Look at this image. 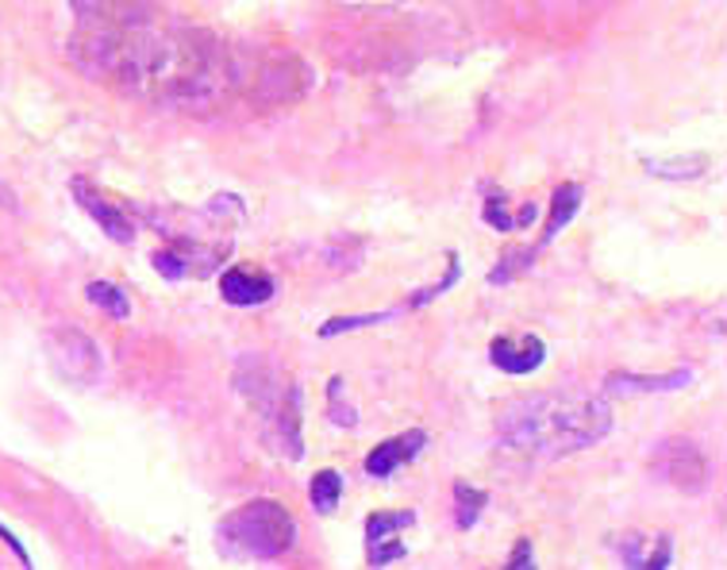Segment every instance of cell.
<instances>
[{"mask_svg": "<svg viewBox=\"0 0 727 570\" xmlns=\"http://www.w3.org/2000/svg\"><path fill=\"white\" fill-rule=\"evenodd\" d=\"M69 9L74 31L66 54L93 81L151 101L196 104L235 77L216 35L162 24L151 0H69Z\"/></svg>", "mask_w": 727, "mask_h": 570, "instance_id": "obj_1", "label": "cell"}, {"mask_svg": "<svg viewBox=\"0 0 727 570\" xmlns=\"http://www.w3.org/2000/svg\"><path fill=\"white\" fill-rule=\"evenodd\" d=\"M616 417L604 397L539 393L508 405L497 420V443L520 459H566L612 432Z\"/></svg>", "mask_w": 727, "mask_h": 570, "instance_id": "obj_2", "label": "cell"}, {"mask_svg": "<svg viewBox=\"0 0 727 570\" xmlns=\"http://www.w3.org/2000/svg\"><path fill=\"white\" fill-rule=\"evenodd\" d=\"M220 544L231 559H281L296 544V520L278 502H251L220 524Z\"/></svg>", "mask_w": 727, "mask_h": 570, "instance_id": "obj_3", "label": "cell"}, {"mask_svg": "<svg viewBox=\"0 0 727 570\" xmlns=\"http://www.w3.org/2000/svg\"><path fill=\"white\" fill-rule=\"evenodd\" d=\"M42 351L51 358L54 375L66 385H77V390H93L104 375V355L97 347L93 335H85L81 328H54L42 340Z\"/></svg>", "mask_w": 727, "mask_h": 570, "instance_id": "obj_4", "label": "cell"}, {"mask_svg": "<svg viewBox=\"0 0 727 570\" xmlns=\"http://www.w3.org/2000/svg\"><path fill=\"white\" fill-rule=\"evenodd\" d=\"M651 470L677 494H704L709 490V455L701 452V443L689 435H666L651 447Z\"/></svg>", "mask_w": 727, "mask_h": 570, "instance_id": "obj_5", "label": "cell"}, {"mask_svg": "<svg viewBox=\"0 0 727 570\" xmlns=\"http://www.w3.org/2000/svg\"><path fill=\"white\" fill-rule=\"evenodd\" d=\"M308 86H313V69H308L305 62L296 59V54H273V59H266L263 66H258V74H254L251 81V93L270 104H281V101H296Z\"/></svg>", "mask_w": 727, "mask_h": 570, "instance_id": "obj_6", "label": "cell"}, {"mask_svg": "<svg viewBox=\"0 0 727 570\" xmlns=\"http://www.w3.org/2000/svg\"><path fill=\"white\" fill-rule=\"evenodd\" d=\"M489 358L505 375H535L547 363V343L539 335H500L489 343Z\"/></svg>", "mask_w": 727, "mask_h": 570, "instance_id": "obj_7", "label": "cell"}, {"mask_svg": "<svg viewBox=\"0 0 727 570\" xmlns=\"http://www.w3.org/2000/svg\"><path fill=\"white\" fill-rule=\"evenodd\" d=\"M428 447V432L423 428H412V432H400L393 435V440L378 443L370 455H366V474L370 478H390L397 474L400 467H408V463L416 459V455Z\"/></svg>", "mask_w": 727, "mask_h": 570, "instance_id": "obj_8", "label": "cell"}, {"mask_svg": "<svg viewBox=\"0 0 727 570\" xmlns=\"http://www.w3.org/2000/svg\"><path fill=\"white\" fill-rule=\"evenodd\" d=\"M74 197H77V205L85 208V213L93 216L97 224H101V231L109 239H116V243H131V236H136V224H131V216L124 213V208H112L109 197H101L93 186L85 178H74Z\"/></svg>", "mask_w": 727, "mask_h": 570, "instance_id": "obj_9", "label": "cell"}, {"mask_svg": "<svg viewBox=\"0 0 727 570\" xmlns=\"http://www.w3.org/2000/svg\"><path fill=\"white\" fill-rule=\"evenodd\" d=\"M273 278L263 270H246V266H231L220 278V297L235 308H251V305H266L273 297Z\"/></svg>", "mask_w": 727, "mask_h": 570, "instance_id": "obj_10", "label": "cell"}, {"mask_svg": "<svg viewBox=\"0 0 727 570\" xmlns=\"http://www.w3.org/2000/svg\"><path fill=\"white\" fill-rule=\"evenodd\" d=\"M620 559L624 567L635 570H666L674 562V552H669V536H643V532H624L620 540Z\"/></svg>", "mask_w": 727, "mask_h": 570, "instance_id": "obj_11", "label": "cell"}, {"mask_svg": "<svg viewBox=\"0 0 727 570\" xmlns=\"http://www.w3.org/2000/svg\"><path fill=\"white\" fill-rule=\"evenodd\" d=\"M689 370H674L666 378H651V375H609L604 378V393H624V397H635V393H666V390H681L689 385Z\"/></svg>", "mask_w": 727, "mask_h": 570, "instance_id": "obj_12", "label": "cell"}, {"mask_svg": "<svg viewBox=\"0 0 727 570\" xmlns=\"http://www.w3.org/2000/svg\"><path fill=\"white\" fill-rule=\"evenodd\" d=\"M582 201H585V189L577 186V181H566V186H559L554 189V201H550V220H547V228H543V248H547L550 239L559 236L562 228H566L570 220L577 216V208H582Z\"/></svg>", "mask_w": 727, "mask_h": 570, "instance_id": "obj_13", "label": "cell"}, {"mask_svg": "<svg viewBox=\"0 0 727 570\" xmlns=\"http://www.w3.org/2000/svg\"><path fill=\"white\" fill-rule=\"evenodd\" d=\"M643 170L666 181H693L709 174V154H677V159H647Z\"/></svg>", "mask_w": 727, "mask_h": 570, "instance_id": "obj_14", "label": "cell"}, {"mask_svg": "<svg viewBox=\"0 0 727 570\" xmlns=\"http://www.w3.org/2000/svg\"><path fill=\"white\" fill-rule=\"evenodd\" d=\"M339 497H343V474H339V470H320V474H313V482H308V502H313L316 512L331 517V512L339 509Z\"/></svg>", "mask_w": 727, "mask_h": 570, "instance_id": "obj_15", "label": "cell"}, {"mask_svg": "<svg viewBox=\"0 0 727 570\" xmlns=\"http://www.w3.org/2000/svg\"><path fill=\"white\" fill-rule=\"evenodd\" d=\"M485 505H489V494H485V490H477V485H470V482H455V520H458V528H474L477 517L485 512Z\"/></svg>", "mask_w": 727, "mask_h": 570, "instance_id": "obj_16", "label": "cell"}, {"mask_svg": "<svg viewBox=\"0 0 727 570\" xmlns=\"http://www.w3.org/2000/svg\"><path fill=\"white\" fill-rule=\"evenodd\" d=\"M85 297L93 301L97 308H104L109 316H116V320L131 316V301H127L124 290H116L112 281H89V286H85Z\"/></svg>", "mask_w": 727, "mask_h": 570, "instance_id": "obj_17", "label": "cell"}, {"mask_svg": "<svg viewBox=\"0 0 727 570\" xmlns=\"http://www.w3.org/2000/svg\"><path fill=\"white\" fill-rule=\"evenodd\" d=\"M416 524V512L412 509H400V512H370L366 520V544L373 540H385V536H400L405 528Z\"/></svg>", "mask_w": 727, "mask_h": 570, "instance_id": "obj_18", "label": "cell"}, {"mask_svg": "<svg viewBox=\"0 0 727 570\" xmlns=\"http://www.w3.org/2000/svg\"><path fill=\"white\" fill-rule=\"evenodd\" d=\"M408 547L400 536H385V540H373V544H366V562L370 567H390V562L405 559Z\"/></svg>", "mask_w": 727, "mask_h": 570, "instance_id": "obj_19", "label": "cell"}, {"mask_svg": "<svg viewBox=\"0 0 727 570\" xmlns=\"http://www.w3.org/2000/svg\"><path fill=\"white\" fill-rule=\"evenodd\" d=\"M328 401H331V420L339 428H358V413L343 401V378H331L328 382Z\"/></svg>", "mask_w": 727, "mask_h": 570, "instance_id": "obj_20", "label": "cell"}, {"mask_svg": "<svg viewBox=\"0 0 727 570\" xmlns=\"http://www.w3.org/2000/svg\"><path fill=\"white\" fill-rule=\"evenodd\" d=\"M154 270L162 274V278H169V281H178V278H186V258L178 255L174 248H166V251H154Z\"/></svg>", "mask_w": 727, "mask_h": 570, "instance_id": "obj_21", "label": "cell"}, {"mask_svg": "<svg viewBox=\"0 0 727 570\" xmlns=\"http://www.w3.org/2000/svg\"><path fill=\"white\" fill-rule=\"evenodd\" d=\"M385 316H347V320H328L323 324L320 335H339V332H350V328H366V324H378Z\"/></svg>", "mask_w": 727, "mask_h": 570, "instance_id": "obj_22", "label": "cell"}, {"mask_svg": "<svg viewBox=\"0 0 727 570\" xmlns=\"http://www.w3.org/2000/svg\"><path fill=\"white\" fill-rule=\"evenodd\" d=\"M508 567L520 570V567H535V552H532V540H520L516 552H512V559H508Z\"/></svg>", "mask_w": 727, "mask_h": 570, "instance_id": "obj_23", "label": "cell"}, {"mask_svg": "<svg viewBox=\"0 0 727 570\" xmlns=\"http://www.w3.org/2000/svg\"><path fill=\"white\" fill-rule=\"evenodd\" d=\"M0 540H9V547H12V552L20 555V562H24V567H31V555H27L24 547H20V540L12 536V532H9V528H4V524H0Z\"/></svg>", "mask_w": 727, "mask_h": 570, "instance_id": "obj_24", "label": "cell"}, {"mask_svg": "<svg viewBox=\"0 0 727 570\" xmlns=\"http://www.w3.org/2000/svg\"><path fill=\"white\" fill-rule=\"evenodd\" d=\"M0 205H4V208H16V193H12L9 186H0Z\"/></svg>", "mask_w": 727, "mask_h": 570, "instance_id": "obj_25", "label": "cell"}]
</instances>
